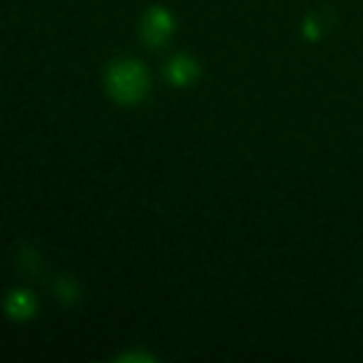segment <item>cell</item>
I'll list each match as a JSON object with an SVG mask.
<instances>
[{"instance_id":"6","label":"cell","mask_w":363,"mask_h":363,"mask_svg":"<svg viewBox=\"0 0 363 363\" xmlns=\"http://www.w3.org/2000/svg\"><path fill=\"white\" fill-rule=\"evenodd\" d=\"M304 34L308 36V38H317L319 36V26H317V21L313 19V17H308L306 21H304Z\"/></svg>"},{"instance_id":"1","label":"cell","mask_w":363,"mask_h":363,"mask_svg":"<svg viewBox=\"0 0 363 363\" xmlns=\"http://www.w3.org/2000/svg\"><path fill=\"white\" fill-rule=\"evenodd\" d=\"M106 89L121 104H134L145 98L149 89V77L140 62L121 60L106 70Z\"/></svg>"},{"instance_id":"4","label":"cell","mask_w":363,"mask_h":363,"mask_svg":"<svg viewBox=\"0 0 363 363\" xmlns=\"http://www.w3.org/2000/svg\"><path fill=\"white\" fill-rule=\"evenodd\" d=\"M6 313L11 319L23 321L34 315V300L28 291H13L6 300Z\"/></svg>"},{"instance_id":"3","label":"cell","mask_w":363,"mask_h":363,"mask_svg":"<svg viewBox=\"0 0 363 363\" xmlns=\"http://www.w3.org/2000/svg\"><path fill=\"white\" fill-rule=\"evenodd\" d=\"M166 77L174 85H189L198 77V64H196V60H191L187 55H177L174 60L168 62Z\"/></svg>"},{"instance_id":"5","label":"cell","mask_w":363,"mask_h":363,"mask_svg":"<svg viewBox=\"0 0 363 363\" xmlns=\"http://www.w3.org/2000/svg\"><path fill=\"white\" fill-rule=\"evenodd\" d=\"M55 291H57V296L64 300V302H72L74 300V296H77V289H74V283L70 281V279H60L57 281V285H55Z\"/></svg>"},{"instance_id":"2","label":"cell","mask_w":363,"mask_h":363,"mask_svg":"<svg viewBox=\"0 0 363 363\" xmlns=\"http://www.w3.org/2000/svg\"><path fill=\"white\" fill-rule=\"evenodd\" d=\"M172 30H174V19L166 9L153 6L147 11L143 19V38L149 47H162L172 34Z\"/></svg>"}]
</instances>
